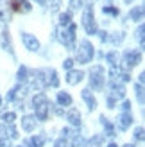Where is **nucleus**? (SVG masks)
I'll use <instances>...</instances> for the list:
<instances>
[{
	"mask_svg": "<svg viewBox=\"0 0 145 147\" xmlns=\"http://www.w3.org/2000/svg\"><path fill=\"white\" fill-rule=\"evenodd\" d=\"M32 104H34V111L38 120H47V115H48V99L45 93H38L36 97L32 99Z\"/></svg>",
	"mask_w": 145,
	"mask_h": 147,
	"instance_id": "f257e3e1",
	"label": "nucleus"
},
{
	"mask_svg": "<svg viewBox=\"0 0 145 147\" xmlns=\"http://www.w3.org/2000/svg\"><path fill=\"white\" fill-rule=\"evenodd\" d=\"M75 24H68L66 27H59L57 29V40H59L64 47L72 49V43L75 40Z\"/></svg>",
	"mask_w": 145,
	"mask_h": 147,
	"instance_id": "f03ea898",
	"label": "nucleus"
},
{
	"mask_svg": "<svg viewBox=\"0 0 145 147\" xmlns=\"http://www.w3.org/2000/svg\"><path fill=\"white\" fill-rule=\"evenodd\" d=\"M93 54H95V50H93V45L88 41V40H83L79 43V49H77V61L79 63H90L93 59Z\"/></svg>",
	"mask_w": 145,
	"mask_h": 147,
	"instance_id": "7ed1b4c3",
	"label": "nucleus"
},
{
	"mask_svg": "<svg viewBox=\"0 0 145 147\" xmlns=\"http://www.w3.org/2000/svg\"><path fill=\"white\" fill-rule=\"evenodd\" d=\"M106 83V76H104V68L102 67H93L90 72V84L93 90H102Z\"/></svg>",
	"mask_w": 145,
	"mask_h": 147,
	"instance_id": "20e7f679",
	"label": "nucleus"
},
{
	"mask_svg": "<svg viewBox=\"0 0 145 147\" xmlns=\"http://www.w3.org/2000/svg\"><path fill=\"white\" fill-rule=\"evenodd\" d=\"M83 25H84V31L88 34H95L97 32V24H95V18H93V9H91L90 4H86V7H84Z\"/></svg>",
	"mask_w": 145,
	"mask_h": 147,
	"instance_id": "39448f33",
	"label": "nucleus"
},
{
	"mask_svg": "<svg viewBox=\"0 0 145 147\" xmlns=\"http://www.w3.org/2000/svg\"><path fill=\"white\" fill-rule=\"evenodd\" d=\"M126 97V88L124 86H118V84H113L111 86V93H109V97H107V108H115V100H120V99H124Z\"/></svg>",
	"mask_w": 145,
	"mask_h": 147,
	"instance_id": "423d86ee",
	"label": "nucleus"
},
{
	"mask_svg": "<svg viewBox=\"0 0 145 147\" xmlns=\"http://www.w3.org/2000/svg\"><path fill=\"white\" fill-rule=\"evenodd\" d=\"M21 41H23L25 49L32 50V52H36V50H40V41L36 40L32 34H29V32H23V34H21Z\"/></svg>",
	"mask_w": 145,
	"mask_h": 147,
	"instance_id": "0eeeda50",
	"label": "nucleus"
},
{
	"mask_svg": "<svg viewBox=\"0 0 145 147\" xmlns=\"http://www.w3.org/2000/svg\"><path fill=\"white\" fill-rule=\"evenodd\" d=\"M140 59H142V54L136 52V50H131V52H126V54H124V63L127 65L129 68L136 67V65L140 63Z\"/></svg>",
	"mask_w": 145,
	"mask_h": 147,
	"instance_id": "6e6552de",
	"label": "nucleus"
},
{
	"mask_svg": "<svg viewBox=\"0 0 145 147\" xmlns=\"http://www.w3.org/2000/svg\"><path fill=\"white\" fill-rule=\"evenodd\" d=\"M11 4H13V9L18 13H31L32 9V5L27 0H11Z\"/></svg>",
	"mask_w": 145,
	"mask_h": 147,
	"instance_id": "1a4fd4ad",
	"label": "nucleus"
},
{
	"mask_svg": "<svg viewBox=\"0 0 145 147\" xmlns=\"http://www.w3.org/2000/svg\"><path fill=\"white\" fill-rule=\"evenodd\" d=\"M45 81H47V86H52V88H56L57 84H59V79H57V74H56V70L54 68H47L45 70Z\"/></svg>",
	"mask_w": 145,
	"mask_h": 147,
	"instance_id": "9d476101",
	"label": "nucleus"
},
{
	"mask_svg": "<svg viewBox=\"0 0 145 147\" xmlns=\"http://www.w3.org/2000/svg\"><path fill=\"white\" fill-rule=\"evenodd\" d=\"M84 77V72L81 70H70L68 72V76H66V83L68 84H77V83H81Z\"/></svg>",
	"mask_w": 145,
	"mask_h": 147,
	"instance_id": "9b49d317",
	"label": "nucleus"
},
{
	"mask_svg": "<svg viewBox=\"0 0 145 147\" xmlns=\"http://www.w3.org/2000/svg\"><path fill=\"white\" fill-rule=\"evenodd\" d=\"M106 59H107V63L111 65V68H118V67H120V63H122V57H120V54L117 52V50L109 52V54L106 56Z\"/></svg>",
	"mask_w": 145,
	"mask_h": 147,
	"instance_id": "f8f14e48",
	"label": "nucleus"
},
{
	"mask_svg": "<svg viewBox=\"0 0 145 147\" xmlns=\"http://www.w3.org/2000/svg\"><path fill=\"white\" fill-rule=\"evenodd\" d=\"M133 124V117L129 115V113H122L120 117H118V126H120V129L122 131H126L129 126Z\"/></svg>",
	"mask_w": 145,
	"mask_h": 147,
	"instance_id": "ddd939ff",
	"label": "nucleus"
},
{
	"mask_svg": "<svg viewBox=\"0 0 145 147\" xmlns=\"http://www.w3.org/2000/svg\"><path fill=\"white\" fill-rule=\"evenodd\" d=\"M83 99L86 100V104H88V108L90 109H95L97 108V100H95V97L91 95V92L86 88V90H83Z\"/></svg>",
	"mask_w": 145,
	"mask_h": 147,
	"instance_id": "4468645a",
	"label": "nucleus"
},
{
	"mask_svg": "<svg viewBox=\"0 0 145 147\" xmlns=\"http://www.w3.org/2000/svg\"><path fill=\"white\" fill-rule=\"evenodd\" d=\"M21 127H23L25 131H32L36 127V119H34V117H31V115L23 117V119H21Z\"/></svg>",
	"mask_w": 145,
	"mask_h": 147,
	"instance_id": "2eb2a0df",
	"label": "nucleus"
},
{
	"mask_svg": "<svg viewBox=\"0 0 145 147\" xmlns=\"http://www.w3.org/2000/svg\"><path fill=\"white\" fill-rule=\"evenodd\" d=\"M66 119L70 120L72 126H79V124H81V113H79L77 109H70L66 113Z\"/></svg>",
	"mask_w": 145,
	"mask_h": 147,
	"instance_id": "dca6fc26",
	"label": "nucleus"
},
{
	"mask_svg": "<svg viewBox=\"0 0 145 147\" xmlns=\"http://www.w3.org/2000/svg\"><path fill=\"white\" fill-rule=\"evenodd\" d=\"M57 102H59L61 106H70L72 104V97L68 93H64V92H59L57 93Z\"/></svg>",
	"mask_w": 145,
	"mask_h": 147,
	"instance_id": "f3484780",
	"label": "nucleus"
},
{
	"mask_svg": "<svg viewBox=\"0 0 145 147\" xmlns=\"http://www.w3.org/2000/svg\"><path fill=\"white\" fill-rule=\"evenodd\" d=\"M7 0H0V22L7 20Z\"/></svg>",
	"mask_w": 145,
	"mask_h": 147,
	"instance_id": "a211bd4d",
	"label": "nucleus"
},
{
	"mask_svg": "<svg viewBox=\"0 0 145 147\" xmlns=\"http://www.w3.org/2000/svg\"><path fill=\"white\" fill-rule=\"evenodd\" d=\"M2 45H4V47H7L5 50H9V52L13 54V45H11V41H9V32H7V31H4V32H2Z\"/></svg>",
	"mask_w": 145,
	"mask_h": 147,
	"instance_id": "6ab92c4d",
	"label": "nucleus"
},
{
	"mask_svg": "<svg viewBox=\"0 0 145 147\" xmlns=\"http://www.w3.org/2000/svg\"><path fill=\"white\" fill-rule=\"evenodd\" d=\"M131 18H133L134 22L143 18V5H138L136 9H133V11H131Z\"/></svg>",
	"mask_w": 145,
	"mask_h": 147,
	"instance_id": "aec40b11",
	"label": "nucleus"
},
{
	"mask_svg": "<svg viewBox=\"0 0 145 147\" xmlns=\"http://www.w3.org/2000/svg\"><path fill=\"white\" fill-rule=\"evenodd\" d=\"M59 24H61V27H66L68 24H72V22H70V13L59 14Z\"/></svg>",
	"mask_w": 145,
	"mask_h": 147,
	"instance_id": "412c9836",
	"label": "nucleus"
},
{
	"mask_svg": "<svg viewBox=\"0 0 145 147\" xmlns=\"http://www.w3.org/2000/svg\"><path fill=\"white\" fill-rule=\"evenodd\" d=\"M134 92H136V97H138V102L143 104V86L142 84H134Z\"/></svg>",
	"mask_w": 145,
	"mask_h": 147,
	"instance_id": "4be33fe9",
	"label": "nucleus"
},
{
	"mask_svg": "<svg viewBox=\"0 0 145 147\" xmlns=\"http://www.w3.org/2000/svg\"><path fill=\"white\" fill-rule=\"evenodd\" d=\"M18 81L20 83H25L27 81V67H20L18 68Z\"/></svg>",
	"mask_w": 145,
	"mask_h": 147,
	"instance_id": "5701e85b",
	"label": "nucleus"
},
{
	"mask_svg": "<svg viewBox=\"0 0 145 147\" xmlns=\"http://www.w3.org/2000/svg\"><path fill=\"white\" fill-rule=\"evenodd\" d=\"M100 120H102L104 127H106V133H107V136H113V135H115V131H113V126H111V124H109V122H107V120L104 119V117H102Z\"/></svg>",
	"mask_w": 145,
	"mask_h": 147,
	"instance_id": "b1692460",
	"label": "nucleus"
},
{
	"mask_svg": "<svg viewBox=\"0 0 145 147\" xmlns=\"http://www.w3.org/2000/svg\"><path fill=\"white\" fill-rule=\"evenodd\" d=\"M100 144H102V136H93L88 142V147H100Z\"/></svg>",
	"mask_w": 145,
	"mask_h": 147,
	"instance_id": "393cba45",
	"label": "nucleus"
},
{
	"mask_svg": "<svg viewBox=\"0 0 145 147\" xmlns=\"http://www.w3.org/2000/svg\"><path fill=\"white\" fill-rule=\"evenodd\" d=\"M143 32H145V27L140 25V27H138V32H136V36H138V40H140V45H142V47H143V43H145V34H143Z\"/></svg>",
	"mask_w": 145,
	"mask_h": 147,
	"instance_id": "a878e982",
	"label": "nucleus"
},
{
	"mask_svg": "<svg viewBox=\"0 0 145 147\" xmlns=\"http://www.w3.org/2000/svg\"><path fill=\"white\" fill-rule=\"evenodd\" d=\"M106 14H113V16H117V14H118V9H117V7H104V9H102Z\"/></svg>",
	"mask_w": 145,
	"mask_h": 147,
	"instance_id": "bb28decb",
	"label": "nucleus"
},
{
	"mask_svg": "<svg viewBox=\"0 0 145 147\" xmlns=\"http://www.w3.org/2000/svg\"><path fill=\"white\" fill-rule=\"evenodd\" d=\"M72 147H86V144H84V140L81 136H75L74 138V145H72Z\"/></svg>",
	"mask_w": 145,
	"mask_h": 147,
	"instance_id": "cd10ccee",
	"label": "nucleus"
},
{
	"mask_svg": "<svg viewBox=\"0 0 145 147\" xmlns=\"http://www.w3.org/2000/svg\"><path fill=\"white\" fill-rule=\"evenodd\" d=\"M2 119L5 120V124H13V120H14V113H4Z\"/></svg>",
	"mask_w": 145,
	"mask_h": 147,
	"instance_id": "c85d7f7f",
	"label": "nucleus"
},
{
	"mask_svg": "<svg viewBox=\"0 0 145 147\" xmlns=\"http://www.w3.org/2000/svg\"><path fill=\"white\" fill-rule=\"evenodd\" d=\"M134 138H136V140H143V127H138V129H136L134 131Z\"/></svg>",
	"mask_w": 145,
	"mask_h": 147,
	"instance_id": "c756f323",
	"label": "nucleus"
},
{
	"mask_svg": "<svg viewBox=\"0 0 145 147\" xmlns=\"http://www.w3.org/2000/svg\"><path fill=\"white\" fill-rule=\"evenodd\" d=\"M70 5H72V9H79L83 5V0H70Z\"/></svg>",
	"mask_w": 145,
	"mask_h": 147,
	"instance_id": "7c9ffc66",
	"label": "nucleus"
},
{
	"mask_svg": "<svg viewBox=\"0 0 145 147\" xmlns=\"http://www.w3.org/2000/svg\"><path fill=\"white\" fill-rule=\"evenodd\" d=\"M63 67L66 68V70H72V67H74V59H64V63H63Z\"/></svg>",
	"mask_w": 145,
	"mask_h": 147,
	"instance_id": "2f4dec72",
	"label": "nucleus"
},
{
	"mask_svg": "<svg viewBox=\"0 0 145 147\" xmlns=\"http://www.w3.org/2000/svg\"><path fill=\"white\" fill-rule=\"evenodd\" d=\"M54 147H66V142H64V138H59V140L56 142V145Z\"/></svg>",
	"mask_w": 145,
	"mask_h": 147,
	"instance_id": "473e14b6",
	"label": "nucleus"
},
{
	"mask_svg": "<svg viewBox=\"0 0 145 147\" xmlns=\"http://www.w3.org/2000/svg\"><path fill=\"white\" fill-rule=\"evenodd\" d=\"M9 140H5V138H0V147H9Z\"/></svg>",
	"mask_w": 145,
	"mask_h": 147,
	"instance_id": "72a5a7b5",
	"label": "nucleus"
},
{
	"mask_svg": "<svg viewBox=\"0 0 145 147\" xmlns=\"http://www.w3.org/2000/svg\"><path fill=\"white\" fill-rule=\"evenodd\" d=\"M59 7V0H52V11H57Z\"/></svg>",
	"mask_w": 145,
	"mask_h": 147,
	"instance_id": "f704fd0d",
	"label": "nucleus"
},
{
	"mask_svg": "<svg viewBox=\"0 0 145 147\" xmlns=\"http://www.w3.org/2000/svg\"><path fill=\"white\" fill-rule=\"evenodd\" d=\"M129 109H131V104H129V102L126 100V102H124V111L127 113V111H129Z\"/></svg>",
	"mask_w": 145,
	"mask_h": 147,
	"instance_id": "c9c22d12",
	"label": "nucleus"
},
{
	"mask_svg": "<svg viewBox=\"0 0 145 147\" xmlns=\"http://www.w3.org/2000/svg\"><path fill=\"white\" fill-rule=\"evenodd\" d=\"M143 81H145V76H143V74H140V84H143Z\"/></svg>",
	"mask_w": 145,
	"mask_h": 147,
	"instance_id": "e433bc0d",
	"label": "nucleus"
},
{
	"mask_svg": "<svg viewBox=\"0 0 145 147\" xmlns=\"http://www.w3.org/2000/svg\"><path fill=\"white\" fill-rule=\"evenodd\" d=\"M107 147H117V144H109V145H107Z\"/></svg>",
	"mask_w": 145,
	"mask_h": 147,
	"instance_id": "4c0bfd02",
	"label": "nucleus"
},
{
	"mask_svg": "<svg viewBox=\"0 0 145 147\" xmlns=\"http://www.w3.org/2000/svg\"><path fill=\"white\" fill-rule=\"evenodd\" d=\"M124 147H133V145H131V144H127V145H124Z\"/></svg>",
	"mask_w": 145,
	"mask_h": 147,
	"instance_id": "58836bf2",
	"label": "nucleus"
},
{
	"mask_svg": "<svg viewBox=\"0 0 145 147\" xmlns=\"http://www.w3.org/2000/svg\"><path fill=\"white\" fill-rule=\"evenodd\" d=\"M124 2H127V4H129V2H131V0H124Z\"/></svg>",
	"mask_w": 145,
	"mask_h": 147,
	"instance_id": "ea45409f",
	"label": "nucleus"
},
{
	"mask_svg": "<svg viewBox=\"0 0 145 147\" xmlns=\"http://www.w3.org/2000/svg\"><path fill=\"white\" fill-rule=\"evenodd\" d=\"M0 104H2V97H0Z\"/></svg>",
	"mask_w": 145,
	"mask_h": 147,
	"instance_id": "a19ab883",
	"label": "nucleus"
},
{
	"mask_svg": "<svg viewBox=\"0 0 145 147\" xmlns=\"http://www.w3.org/2000/svg\"><path fill=\"white\" fill-rule=\"evenodd\" d=\"M20 147H21V145H20Z\"/></svg>",
	"mask_w": 145,
	"mask_h": 147,
	"instance_id": "79ce46f5",
	"label": "nucleus"
}]
</instances>
